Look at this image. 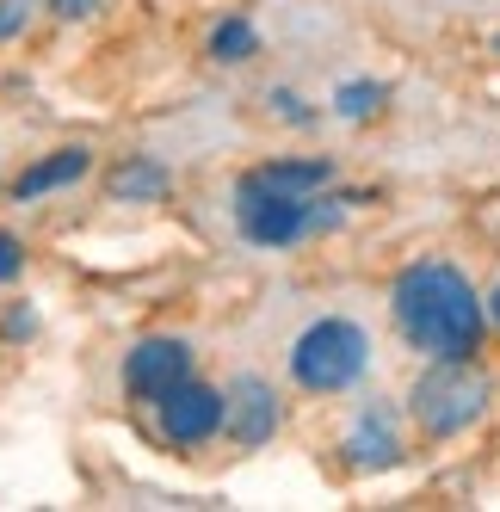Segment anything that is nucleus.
Masks as SVG:
<instances>
[{"instance_id": "nucleus-1", "label": "nucleus", "mask_w": 500, "mask_h": 512, "mask_svg": "<svg viewBox=\"0 0 500 512\" xmlns=\"http://www.w3.org/2000/svg\"><path fill=\"white\" fill-rule=\"evenodd\" d=\"M396 321L433 358H470L482 340V303H476L470 278L457 266H439V260L408 266L396 278Z\"/></svg>"}, {"instance_id": "nucleus-2", "label": "nucleus", "mask_w": 500, "mask_h": 512, "mask_svg": "<svg viewBox=\"0 0 500 512\" xmlns=\"http://www.w3.org/2000/svg\"><path fill=\"white\" fill-rule=\"evenodd\" d=\"M408 408H414V420L433 432V438H451V432H463L470 420H482V408H488V377L476 371V364H463V358H439L433 371L414 383Z\"/></svg>"}, {"instance_id": "nucleus-3", "label": "nucleus", "mask_w": 500, "mask_h": 512, "mask_svg": "<svg viewBox=\"0 0 500 512\" xmlns=\"http://www.w3.org/2000/svg\"><path fill=\"white\" fill-rule=\"evenodd\" d=\"M365 358H371V346H365V334L352 321H315L297 340V352H291V371H297L303 389L334 395V389H346L365 371Z\"/></svg>"}, {"instance_id": "nucleus-4", "label": "nucleus", "mask_w": 500, "mask_h": 512, "mask_svg": "<svg viewBox=\"0 0 500 512\" xmlns=\"http://www.w3.org/2000/svg\"><path fill=\"white\" fill-rule=\"evenodd\" d=\"M235 216H241V235L260 241V247H284L315 229V204L309 198H284V192H260V186H235Z\"/></svg>"}, {"instance_id": "nucleus-5", "label": "nucleus", "mask_w": 500, "mask_h": 512, "mask_svg": "<svg viewBox=\"0 0 500 512\" xmlns=\"http://www.w3.org/2000/svg\"><path fill=\"white\" fill-rule=\"evenodd\" d=\"M186 364H192V352L180 340H142L124 358V389L142 395V401H167L173 389L186 383Z\"/></svg>"}, {"instance_id": "nucleus-6", "label": "nucleus", "mask_w": 500, "mask_h": 512, "mask_svg": "<svg viewBox=\"0 0 500 512\" xmlns=\"http://www.w3.org/2000/svg\"><path fill=\"white\" fill-rule=\"evenodd\" d=\"M223 426H229L235 445H266L272 426H278V395L260 377H235L223 395Z\"/></svg>"}, {"instance_id": "nucleus-7", "label": "nucleus", "mask_w": 500, "mask_h": 512, "mask_svg": "<svg viewBox=\"0 0 500 512\" xmlns=\"http://www.w3.org/2000/svg\"><path fill=\"white\" fill-rule=\"evenodd\" d=\"M161 426L167 438H180V445H198L223 426V395H210L204 383H180L167 401H161Z\"/></svg>"}, {"instance_id": "nucleus-8", "label": "nucleus", "mask_w": 500, "mask_h": 512, "mask_svg": "<svg viewBox=\"0 0 500 512\" xmlns=\"http://www.w3.org/2000/svg\"><path fill=\"white\" fill-rule=\"evenodd\" d=\"M247 186L260 192H284V198H315L328 186V161H272V167H254Z\"/></svg>"}, {"instance_id": "nucleus-9", "label": "nucleus", "mask_w": 500, "mask_h": 512, "mask_svg": "<svg viewBox=\"0 0 500 512\" xmlns=\"http://www.w3.org/2000/svg\"><path fill=\"white\" fill-rule=\"evenodd\" d=\"M346 451H352V463H359V469H389V463H396V426H389V414L383 408H371L359 426H352V438H346Z\"/></svg>"}, {"instance_id": "nucleus-10", "label": "nucleus", "mask_w": 500, "mask_h": 512, "mask_svg": "<svg viewBox=\"0 0 500 512\" xmlns=\"http://www.w3.org/2000/svg\"><path fill=\"white\" fill-rule=\"evenodd\" d=\"M81 173H87V149H56L50 161H38V167L19 173V198H38L50 186H68V179H81Z\"/></svg>"}, {"instance_id": "nucleus-11", "label": "nucleus", "mask_w": 500, "mask_h": 512, "mask_svg": "<svg viewBox=\"0 0 500 512\" xmlns=\"http://www.w3.org/2000/svg\"><path fill=\"white\" fill-rule=\"evenodd\" d=\"M167 192V173L155 161H130L112 173V198H161Z\"/></svg>"}, {"instance_id": "nucleus-12", "label": "nucleus", "mask_w": 500, "mask_h": 512, "mask_svg": "<svg viewBox=\"0 0 500 512\" xmlns=\"http://www.w3.org/2000/svg\"><path fill=\"white\" fill-rule=\"evenodd\" d=\"M254 50H260V38H254L247 19H223L217 31H210V56H217V62H247Z\"/></svg>"}, {"instance_id": "nucleus-13", "label": "nucleus", "mask_w": 500, "mask_h": 512, "mask_svg": "<svg viewBox=\"0 0 500 512\" xmlns=\"http://www.w3.org/2000/svg\"><path fill=\"white\" fill-rule=\"evenodd\" d=\"M377 99H383V87L377 81H352V87H340V118H371L377 112Z\"/></svg>"}, {"instance_id": "nucleus-14", "label": "nucleus", "mask_w": 500, "mask_h": 512, "mask_svg": "<svg viewBox=\"0 0 500 512\" xmlns=\"http://www.w3.org/2000/svg\"><path fill=\"white\" fill-rule=\"evenodd\" d=\"M31 19V0H0V38H19Z\"/></svg>"}, {"instance_id": "nucleus-15", "label": "nucleus", "mask_w": 500, "mask_h": 512, "mask_svg": "<svg viewBox=\"0 0 500 512\" xmlns=\"http://www.w3.org/2000/svg\"><path fill=\"white\" fill-rule=\"evenodd\" d=\"M19 266H25V253H19V241H13L7 229H0V284H7V278H19Z\"/></svg>"}, {"instance_id": "nucleus-16", "label": "nucleus", "mask_w": 500, "mask_h": 512, "mask_svg": "<svg viewBox=\"0 0 500 512\" xmlns=\"http://www.w3.org/2000/svg\"><path fill=\"white\" fill-rule=\"evenodd\" d=\"M50 7H56V13H68V19H81V13H93V7H99V0H50Z\"/></svg>"}, {"instance_id": "nucleus-17", "label": "nucleus", "mask_w": 500, "mask_h": 512, "mask_svg": "<svg viewBox=\"0 0 500 512\" xmlns=\"http://www.w3.org/2000/svg\"><path fill=\"white\" fill-rule=\"evenodd\" d=\"M488 309H494V321H500V290H494V303H488Z\"/></svg>"}]
</instances>
